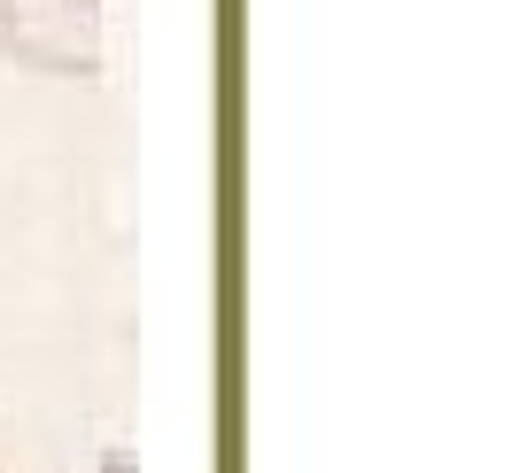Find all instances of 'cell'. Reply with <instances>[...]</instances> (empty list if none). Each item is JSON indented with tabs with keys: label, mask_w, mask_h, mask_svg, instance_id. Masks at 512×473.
Here are the masks:
<instances>
[{
	"label": "cell",
	"mask_w": 512,
	"mask_h": 473,
	"mask_svg": "<svg viewBox=\"0 0 512 473\" xmlns=\"http://www.w3.org/2000/svg\"><path fill=\"white\" fill-rule=\"evenodd\" d=\"M0 55L47 78L101 70V0H0Z\"/></svg>",
	"instance_id": "6da1fadb"
}]
</instances>
